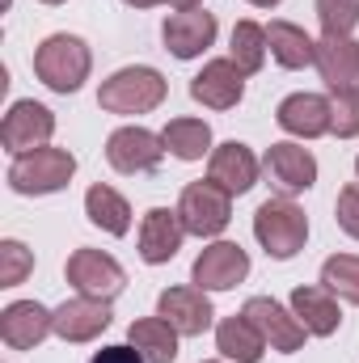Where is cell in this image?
<instances>
[{
	"label": "cell",
	"instance_id": "cell-27",
	"mask_svg": "<svg viewBox=\"0 0 359 363\" xmlns=\"http://www.w3.org/2000/svg\"><path fill=\"white\" fill-rule=\"evenodd\" d=\"M267 30L258 26V21H237L233 26V43H228V60L245 72V77H254L263 64H267Z\"/></svg>",
	"mask_w": 359,
	"mask_h": 363
},
{
	"label": "cell",
	"instance_id": "cell-22",
	"mask_svg": "<svg viewBox=\"0 0 359 363\" xmlns=\"http://www.w3.org/2000/svg\"><path fill=\"white\" fill-rule=\"evenodd\" d=\"M178 330L165 321V317H140V321H131V330H127V342L144 355L148 363H174L178 359Z\"/></svg>",
	"mask_w": 359,
	"mask_h": 363
},
{
	"label": "cell",
	"instance_id": "cell-13",
	"mask_svg": "<svg viewBox=\"0 0 359 363\" xmlns=\"http://www.w3.org/2000/svg\"><path fill=\"white\" fill-rule=\"evenodd\" d=\"M157 317H165L182 338H194V334H203L211 325L216 308L203 296V287H165L161 300H157Z\"/></svg>",
	"mask_w": 359,
	"mask_h": 363
},
{
	"label": "cell",
	"instance_id": "cell-25",
	"mask_svg": "<svg viewBox=\"0 0 359 363\" xmlns=\"http://www.w3.org/2000/svg\"><path fill=\"white\" fill-rule=\"evenodd\" d=\"M267 43H270V55L283 64V68H309L317 60V43L292 26V21H270L267 26Z\"/></svg>",
	"mask_w": 359,
	"mask_h": 363
},
{
	"label": "cell",
	"instance_id": "cell-16",
	"mask_svg": "<svg viewBox=\"0 0 359 363\" xmlns=\"http://www.w3.org/2000/svg\"><path fill=\"white\" fill-rule=\"evenodd\" d=\"M330 97H321V93H292V97H283L279 101V110H275V123L287 131V135H300V140H317V135H326L330 131Z\"/></svg>",
	"mask_w": 359,
	"mask_h": 363
},
{
	"label": "cell",
	"instance_id": "cell-35",
	"mask_svg": "<svg viewBox=\"0 0 359 363\" xmlns=\"http://www.w3.org/2000/svg\"><path fill=\"white\" fill-rule=\"evenodd\" d=\"M123 4H131V9H153V4H165V0H123Z\"/></svg>",
	"mask_w": 359,
	"mask_h": 363
},
{
	"label": "cell",
	"instance_id": "cell-5",
	"mask_svg": "<svg viewBox=\"0 0 359 363\" xmlns=\"http://www.w3.org/2000/svg\"><path fill=\"white\" fill-rule=\"evenodd\" d=\"M178 216L190 237H220L233 220V194L216 182H190L178 199Z\"/></svg>",
	"mask_w": 359,
	"mask_h": 363
},
{
	"label": "cell",
	"instance_id": "cell-8",
	"mask_svg": "<svg viewBox=\"0 0 359 363\" xmlns=\"http://www.w3.org/2000/svg\"><path fill=\"white\" fill-rule=\"evenodd\" d=\"M241 317H250V325L270 342V351H283V355L300 351L304 338H309V330L296 321V313H287V308H283L279 300H270V296H254V300H245Z\"/></svg>",
	"mask_w": 359,
	"mask_h": 363
},
{
	"label": "cell",
	"instance_id": "cell-15",
	"mask_svg": "<svg viewBox=\"0 0 359 363\" xmlns=\"http://www.w3.org/2000/svg\"><path fill=\"white\" fill-rule=\"evenodd\" d=\"M182 237H186V224H182L178 207L174 211L170 207H153L144 216V224H140V258L148 267H161V262L178 258Z\"/></svg>",
	"mask_w": 359,
	"mask_h": 363
},
{
	"label": "cell",
	"instance_id": "cell-23",
	"mask_svg": "<svg viewBox=\"0 0 359 363\" xmlns=\"http://www.w3.org/2000/svg\"><path fill=\"white\" fill-rule=\"evenodd\" d=\"M216 351L224 359H237V363H258L263 351H267V338L250 325V317H224L216 325Z\"/></svg>",
	"mask_w": 359,
	"mask_h": 363
},
{
	"label": "cell",
	"instance_id": "cell-9",
	"mask_svg": "<svg viewBox=\"0 0 359 363\" xmlns=\"http://www.w3.org/2000/svg\"><path fill=\"white\" fill-rule=\"evenodd\" d=\"M68 283L81 291V296H101V300H114L118 291H123V283H127V274L123 267L110 258V254H101V250H77L72 258H68Z\"/></svg>",
	"mask_w": 359,
	"mask_h": 363
},
{
	"label": "cell",
	"instance_id": "cell-33",
	"mask_svg": "<svg viewBox=\"0 0 359 363\" xmlns=\"http://www.w3.org/2000/svg\"><path fill=\"white\" fill-rule=\"evenodd\" d=\"M89 363H148V359H144L131 342H118V347H101Z\"/></svg>",
	"mask_w": 359,
	"mask_h": 363
},
{
	"label": "cell",
	"instance_id": "cell-12",
	"mask_svg": "<svg viewBox=\"0 0 359 363\" xmlns=\"http://www.w3.org/2000/svg\"><path fill=\"white\" fill-rule=\"evenodd\" d=\"M190 97L207 110H233L245 97V72L233 60H211L203 64V72L190 81Z\"/></svg>",
	"mask_w": 359,
	"mask_h": 363
},
{
	"label": "cell",
	"instance_id": "cell-7",
	"mask_svg": "<svg viewBox=\"0 0 359 363\" xmlns=\"http://www.w3.org/2000/svg\"><path fill=\"white\" fill-rule=\"evenodd\" d=\"M165 140L153 135L148 127H118L110 140H106V161L118 169V174H153L161 161H165Z\"/></svg>",
	"mask_w": 359,
	"mask_h": 363
},
{
	"label": "cell",
	"instance_id": "cell-19",
	"mask_svg": "<svg viewBox=\"0 0 359 363\" xmlns=\"http://www.w3.org/2000/svg\"><path fill=\"white\" fill-rule=\"evenodd\" d=\"M267 174L283 194H300L317 182V157L300 144H270L267 148Z\"/></svg>",
	"mask_w": 359,
	"mask_h": 363
},
{
	"label": "cell",
	"instance_id": "cell-39",
	"mask_svg": "<svg viewBox=\"0 0 359 363\" xmlns=\"http://www.w3.org/2000/svg\"><path fill=\"white\" fill-rule=\"evenodd\" d=\"M207 363H216V359H207Z\"/></svg>",
	"mask_w": 359,
	"mask_h": 363
},
{
	"label": "cell",
	"instance_id": "cell-24",
	"mask_svg": "<svg viewBox=\"0 0 359 363\" xmlns=\"http://www.w3.org/2000/svg\"><path fill=\"white\" fill-rule=\"evenodd\" d=\"M85 216H89L101 233H110V237H123V233L131 228V207H127V199H123L114 186H101V182L89 186V194H85Z\"/></svg>",
	"mask_w": 359,
	"mask_h": 363
},
{
	"label": "cell",
	"instance_id": "cell-36",
	"mask_svg": "<svg viewBox=\"0 0 359 363\" xmlns=\"http://www.w3.org/2000/svg\"><path fill=\"white\" fill-rule=\"evenodd\" d=\"M250 4H258V9H270V4H279V0H250Z\"/></svg>",
	"mask_w": 359,
	"mask_h": 363
},
{
	"label": "cell",
	"instance_id": "cell-14",
	"mask_svg": "<svg viewBox=\"0 0 359 363\" xmlns=\"http://www.w3.org/2000/svg\"><path fill=\"white\" fill-rule=\"evenodd\" d=\"M110 300L101 296H77V300H64L55 308V334L64 342H93L106 325H110Z\"/></svg>",
	"mask_w": 359,
	"mask_h": 363
},
{
	"label": "cell",
	"instance_id": "cell-3",
	"mask_svg": "<svg viewBox=\"0 0 359 363\" xmlns=\"http://www.w3.org/2000/svg\"><path fill=\"white\" fill-rule=\"evenodd\" d=\"M254 237L258 245L267 250L270 258L287 262L304 250L309 241V216L292 203V199H267L258 211H254Z\"/></svg>",
	"mask_w": 359,
	"mask_h": 363
},
{
	"label": "cell",
	"instance_id": "cell-38",
	"mask_svg": "<svg viewBox=\"0 0 359 363\" xmlns=\"http://www.w3.org/2000/svg\"><path fill=\"white\" fill-rule=\"evenodd\" d=\"M355 174H359V157H355Z\"/></svg>",
	"mask_w": 359,
	"mask_h": 363
},
{
	"label": "cell",
	"instance_id": "cell-18",
	"mask_svg": "<svg viewBox=\"0 0 359 363\" xmlns=\"http://www.w3.org/2000/svg\"><path fill=\"white\" fill-rule=\"evenodd\" d=\"M165 38V51H174L178 60H194L203 55L211 43H216V17L203 13V9H186V13H174L161 30Z\"/></svg>",
	"mask_w": 359,
	"mask_h": 363
},
{
	"label": "cell",
	"instance_id": "cell-4",
	"mask_svg": "<svg viewBox=\"0 0 359 363\" xmlns=\"http://www.w3.org/2000/svg\"><path fill=\"white\" fill-rule=\"evenodd\" d=\"M77 174V157L68 148H34L13 157L9 165V186L17 194H55Z\"/></svg>",
	"mask_w": 359,
	"mask_h": 363
},
{
	"label": "cell",
	"instance_id": "cell-37",
	"mask_svg": "<svg viewBox=\"0 0 359 363\" xmlns=\"http://www.w3.org/2000/svg\"><path fill=\"white\" fill-rule=\"evenodd\" d=\"M43 4H64V0H43Z\"/></svg>",
	"mask_w": 359,
	"mask_h": 363
},
{
	"label": "cell",
	"instance_id": "cell-20",
	"mask_svg": "<svg viewBox=\"0 0 359 363\" xmlns=\"http://www.w3.org/2000/svg\"><path fill=\"white\" fill-rule=\"evenodd\" d=\"M207 182H216V186L228 190V194H245V190L258 182V157H254L245 144L228 140V144H220V148L211 152Z\"/></svg>",
	"mask_w": 359,
	"mask_h": 363
},
{
	"label": "cell",
	"instance_id": "cell-11",
	"mask_svg": "<svg viewBox=\"0 0 359 363\" xmlns=\"http://www.w3.org/2000/svg\"><path fill=\"white\" fill-rule=\"evenodd\" d=\"M47 334H55V313H47L38 300H13L0 313V338L13 351H34Z\"/></svg>",
	"mask_w": 359,
	"mask_h": 363
},
{
	"label": "cell",
	"instance_id": "cell-17",
	"mask_svg": "<svg viewBox=\"0 0 359 363\" xmlns=\"http://www.w3.org/2000/svg\"><path fill=\"white\" fill-rule=\"evenodd\" d=\"M313 64L330 89H359V43L351 34H321Z\"/></svg>",
	"mask_w": 359,
	"mask_h": 363
},
{
	"label": "cell",
	"instance_id": "cell-32",
	"mask_svg": "<svg viewBox=\"0 0 359 363\" xmlns=\"http://www.w3.org/2000/svg\"><path fill=\"white\" fill-rule=\"evenodd\" d=\"M334 216H338V228L359 241V182L338 190V207H334Z\"/></svg>",
	"mask_w": 359,
	"mask_h": 363
},
{
	"label": "cell",
	"instance_id": "cell-1",
	"mask_svg": "<svg viewBox=\"0 0 359 363\" xmlns=\"http://www.w3.org/2000/svg\"><path fill=\"white\" fill-rule=\"evenodd\" d=\"M89 68L93 55L85 47V38H77V34H51L34 51V72L51 93H77L89 81Z\"/></svg>",
	"mask_w": 359,
	"mask_h": 363
},
{
	"label": "cell",
	"instance_id": "cell-2",
	"mask_svg": "<svg viewBox=\"0 0 359 363\" xmlns=\"http://www.w3.org/2000/svg\"><path fill=\"white\" fill-rule=\"evenodd\" d=\"M165 93H170V85L157 68L136 64V68H118L110 81H101L97 106L106 114H148L165 101Z\"/></svg>",
	"mask_w": 359,
	"mask_h": 363
},
{
	"label": "cell",
	"instance_id": "cell-30",
	"mask_svg": "<svg viewBox=\"0 0 359 363\" xmlns=\"http://www.w3.org/2000/svg\"><path fill=\"white\" fill-rule=\"evenodd\" d=\"M317 21L326 34H351L359 26V0H317Z\"/></svg>",
	"mask_w": 359,
	"mask_h": 363
},
{
	"label": "cell",
	"instance_id": "cell-10",
	"mask_svg": "<svg viewBox=\"0 0 359 363\" xmlns=\"http://www.w3.org/2000/svg\"><path fill=\"white\" fill-rule=\"evenodd\" d=\"M194 287L203 291H228L250 274V254L233 241H211L199 258H194Z\"/></svg>",
	"mask_w": 359,
	"mask_h": 363
},
{
	"label": "cell",
	"instance_id": "cell-34",
	"mask_svg": "<svg viewBox=\"0 0 359 363\" xmlns=\"http://www.w3.org/2000/svg\"><path fill=\"white\" fill-rule=\"evenodd\" d=\"M170 4H174V9H178V13H186V9H199V4H203V0H170Z\"/></svg>",
	"mask_w": 359,
	"mask_h": 363
},
{
	"label": "cell",
	"instance_id": "cell-31",
	"mask_svg": "<svg viewBox=\"0 0 359 363\" xmlns=\"http://www.w3.org/2000/svg\"><path fill=\"white\" fill-rule=\"evenodd\" d=\"M34 271V254L21 241H0V287H17Z\"/></svg>",
	"mask_w": 359,
	"mask_h": 363
},
{
	"label": "cell",
	"instance_id": "cell-26",
	"mask_svg": "<svg viewBox=\"0 0 359 363\" xmlns=\"http://www.w3.org/2000/svg\"><path fill=\"white\" fill-rule=\"evenodd\" d=\"M161 140L178 161H203V152H211V127L203 118H174Z\"/></svg>",
	"mask_w": 359,
	"mask_h": 363
},
{
	"label": "cell",
	"instance_id": "cell-6",
	"mask_svg": "<svg viewBox=\"0 0 359 363\" xmlns=\"http://www.w3.org/2000/svg\"><path fill=\"white\" fill-rule=\"evenodd\" d=\"M55 135V114L43 106V101H13L4 123H0V144L21 157V152H34V148H47V140Z\"/></svg>",
	"mask_w": 359,
	"mask_h": 363
},
{
	"label": "cell",
	"instance_id": "cell-21",
	"mask_svg": "<svg viewBox=\"0 0 359 363\" xmlns=\"http://www.w3.org/2000/svg\"><path fill=\"white\" fill-rule=\"evenodd\" d=\"M292 313H296V321H300L313 338H330V334L338 330V321H343L338 300H334L330 287H296V291H292Z\"/></svg>",
	"mask_w": 359,
	"mask_h": 363
},
{
	"label": "cell",
	"instance_id": "cell-29",
	"mask_svg": "<svg viewBox=\"0 0 359 363\" xmlns=\"http://www.w3.org/2000/svg\"><path fill=\"white\" fill-rule=\"evenodd\" d=\"M330 131L338 140L359 135V89H330Z\"/></svg>",
	"mask_w": 359,
	"mask_h": 363
},
{
	"label": "cell",
	"instance_id": "cell-28",
	"mask_svg": "<svg viewBox=\"0 0 359 363\" xmlns=\"http://www.w3.org/2000/svg\"><path fill=\"white\" fill-rule=\"evenodd\" d=\"M321 287H330L338 300L359 304V258L355 254H334L321 267Z\"/></svg>",
	"mask_w": 359,
	"mask_h": 363
}]
</instances>
